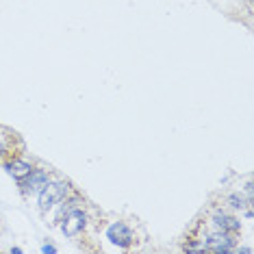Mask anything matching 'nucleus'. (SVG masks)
<instances>
[{"instance_id":"nucleus-1","label":"nucleus","mask_w":254,"mask_h":254,"mask_svg":"<svg viewBox=\"0 0 254 254\" xmlns=\"http://www.w3.org/2000/svg\"><path fill=\"white\" fill-rule=\"evenodd\" d=\"M187 237H193V239L200 244L202 252H211V254H230L237 246H239V235L211 228L209 224H204L200 217L195 219L193 226L189 228Z\"/></svg>"},{"instance_id":"nucleus-2","label":"nucleus","mask_w":254,"mask_h":254,"mask_svg":"<svg viewBox=\"0 0 254 254\" xmlns=\"http://www.w3.org/2000/svg\"><path fill=\"white\" fill-rule=\"evenodd\" d=\"M72 183L67 178H50V183L46 185L42 191L37 193V209L42 215H48L59 202L72 191Z\"/></svg>"},{"instance_id":"nucleus-3","label":"nucleus","mask_w":254,"mask_h":254,"mask_svg":"<svg viewBox=\"0 0 254 254\" xmlns=\"http://www.w3.org/2000/svg\"><path fill=\"white\" fill-rule=\"evenodd\" d=\"M59 228L67 239H78V237L87 235V230L91 228V215L87 211V204L76 206L72 213H67L59 222Z\"/></svg>"},{"instance_id":"nucleus-4","label":"nucleus","mask_w":254,"mask_h":254,"mask_svg":"<svg viewBox=\"0 0 254 254\" xmlns=\"http://www.w3.org/2000/svg\"><path fill=\"white\" fill-rule=\"evenodd\" d=\"M24 152H26V143L20 137V132L0 124V165L9 159L22 157Z\"/></svg>"},{"instance_id":"nucleus-5","label":"nucleus","mask_w":254,"mask_h":254,"mask_svg":"<svg viewBox=\"0 0 254 254\" xmlns=\"http://www.w3.org/2000/svg\"><path fill=\"white\" fill-rule=\"evenodd\" d=\"M50 178H53V172L48 170V167L44 165H35L31 170V174H26L22 181H18V191L22 198H31V195H37L46 185L50 183Z\"/></svg>"},{"instance_id":"nucleus-6","label":"nucleus","mask_w":254,"mask_h":254,"mask_svg":"<svg viewBox=\"0 0 254 254\" xmlns=\"http://www.w3.org/2000/svg\"><path fill=\"white\" fill-rule=\"evenodd\" d=\"M105 237L113 246L122 248V250H130L137 241V235H135V230H132V226L122 222V219H113V222L105 228Z\"/></svg>"},{"instance_id":"nucleus-7","label":"nucleus","mask_w":254,"mask_h":254,"mask_svg":"<svg viewBox=\"0 0 254 254\" xmlns=\"http://www.w3.org/2000/svg\"><path fill=\"white\" fill-rule=\"evenodd\" d=\"M83 204H87V200H85V195L78 191V189H72L70 193L65 195V198H63L59 204L55 206L53 209V226H59V222L63 217L67 215V213H72L74 209H76V206H83Z\"/></svg>"},{"instance_id":"nucleus-8","label":"nucleus","mask_w":254,"mask_h":254,"mask_svg":"<svg viewBox=\"0 0 254 254\" xmlns=\"http://www.w3.org/2000/svg\"><path fill=\"white\" fill-rule=\"evenodd\" d=\"M2 167H4V172H7V174L13 178L15 183H18V181H22V178H24L26 174H31V170L35 167V163H33V161H28L24 154H22V157H15V159L4 161Z\"/></svg>"},{"instance_id":"nucleus-9","label":"nucleus","mask_w":254,"mask_h":254,"mask_svg":"<svg viewBox=\"0 0 254 254\" xmlns=\"http://www.w3.org/2000/svg\"><path fill=\"white\" fill-rule=\"evenodd\" d=\"M42 252H44V254H48V252H50V254H55V252H57V248H55V246H50V244H46V246H42Z\"/></svg>"},{"instance_id":"nucleus-10","label":"nucleus","mask_w":254,"mask_h":254,"mask_svg":"<svg viewBox=\"0 0 254 254\" xmlns=\"http://www.w3.org/2000/svg\"><path fill=\"white\" fill-rule=\"evenodd\" d=\"M9 252H11V254H13V252H15V254H22V248H11Z\"/></svg>"}]
</instances>
